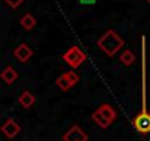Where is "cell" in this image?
Listing matches in <instances>:
<instances>
[{
  "instance_id": "cell-6",
  "label": "cell",
  "mask_w": 150,
  "mask_h": 141,
  "mask_svg": "<svg viewBox=\"0 0 150 141\" xmlns=\"http://www.w3.org/2000/svg\"><path fill=\"white\" fill-rule=\"evenodd\" d=\"M13 54H15V57H16L19 62H27V60L33 56V50L30 49L28 44L22 43V44H19V46L15 49Z\"/></svg>"
},
{
  "instance_id": "cell-7",
  "label": "cell",
  "mask_w": 150,
  "mask_h": 141,
  "mask_svg": "<svg viewBox=\"0 0 150 141\" xmlns=\"http://www.w3.org/2000/svg\"><path fill=\"white\" fill-rule=\"evenodd\" d=\"M18 102H19V104H21L22 107L30 109V107L35 103V96H34L33 93H30V91H24V93H21V96L18 97Z\"/></svg>"
},
{
  "instance_id": "cell-5",
  "label": "cell",
  "mask_w": 150,
  "mask_h": 141,
  "mask_svg": "<svg viewBox=\"0 0 150 141\" xmlns=\"http://www.w3.org/2000/svg\"><path fill=\"white\" fill-rule=\"evenodd\" d=\"M2 131H3V134H5L8 138H15V137L19 134L21 126H19L13 119H8V121L2 125Z\"/></svg>"
},
{
  "instance_id": "cell-9",
  "label": "cell",
  "mask_w": 150,
  "mask_h": 141,
  "mask_svg": "<svg viewBox=\"0 0 150 141\" xmlns=\"http://www.w3.org/2000/svg\"><path fill=\"white\" fill-rule=\"evenodd\" d=\"M97 110H99V112H100V113H102V115H103L110 123L116 119V112H115V109H113L110 104H102Z\"/></svg>"
},
{
  "instance_id": "cell-10",
  "label": "cell",
  "mask_w": 150,
  "mask_h": 141,
  "mask_svg": "<svg viewBox=\"0 0 150 141\" xmlns=\"http://www.w3.org/2000/svg\"><path fill=\"white\" fill-rule=\"evenodd\" d=\"M35 24H37V21H35V18L31 15V13H27V15H24L22 18H21V25L24 27V30H33L34 27H35Z\"/></svg>"
},
{
  "instance_id": "cell-17",
  "label": "cell",
  "mask_w": 150,
  "mask_h": 141,
  "mask_svg": "<svg viewBox=\"0 0 150 141\" xmlns=\"http://www.w3.org/2000/svg\"><path fill=\"white\" fill-rule=\"evenodd\" d=\"M146 2H147V3H150V0H146Z\"/></svg>"
},
{
  "instance_id": "cell-16",
  "label": "cell",
  "mask_w": 150,
  "mask_h": 141,
  "mask_svg": "<svg viewBox=\"0 0 150 141\" xmlns=\"http://www.w3.org/2000/svg\"><path fill=\"white\" fill-rule=\"evenodd\" d=\"M81 3H94V0H81Z\"/></svg>"
},
{
  "instance_id": "cell-11",
  "label": "cell",
  "mask_w": 150,
  "mask_h": 141,
  "mask_svg": "<svg viewBox=\"0 0 150 141\" xmlns=\"http://www.w3.org/2000/svg\"><path fill=\"white\" fill-rule=\"evenodd\" d=\"M56 85L62 90V91H68L69 88H72L74 85L71 84V81L68 80V77H66V74H62L57 80H56Z\"/></svg>"
},
{
  "instance_id": "cell-12",
  "label": "cell",
  "mask_w": 150,
  "mask_h": 141,
  "mask_svg": "<svg viewBox=\"0 0 150 141\" xmlns=\"http://www.w3.org/2000/svg\"><path fill=\"white\" fill-rule=\"evenodd\" d=\"M119 60H121L125 66H129V65H132V63H134L135 56H134V53H132V51L125 50V51H122V54L119 56Z\"/></svg>"
},
{
  "instance_id": "cell-13",
  "label": "cell",
  "mask_w": 150,
  "mask_h": 141,
  "mask_svg": "<svg viewBox=\"0 0 150 141\" xmlns=\"http://www.w3.org/2000/svg\"><path fill=\"white\" fill-rule=\"evenodd\" d=\"M93 119H94V122H96L100 128H108V126L110 125V122H109V121H108V119H106L99 110H96V112L93 113Z\"/></svg>"
},
{
  "instance_id": "cell-8",
  "label": "cell",
  "mask_w": 150,
  "mask_h": 141,
  "mask_svg": "<svg viewBox=\"0 0 150 141\" xmlns=\"http://www.w3.org/2000/svg\"><path fill=\"white\" fill-rule=\"evenodd\" d=\"M2 80L6 82V84H13L16 80H18V72L12 68V66H8L3 69V72H2Z\"/></svg>"
},
{
  "instance_id": "cell-2",
  "label": "cell",
  "mask_w": 150,
  "mask_h": 141,
  "mask_svg": "<svg viewBox=\"0 0 150 141\" xmlns=\"http://www.w3.org/2000/svg\"><path fill=\"white\" fill-rule=\"evenodd\" d=\"M86 59H87L86 53H84L80 47H77V46H72L71 49H68V51L63 53V60H65L71 68H74V69L78 68Z\"/></svg>"
},
{
  "instance_id": "cell-4",
  "label": "cell",
  "mask_w": 150,
  "mask_h": 141,
  "mask_svg": "<svg viewBox=\"0 0 150 141\" xmlns=\"http://www.w3.org/2000/svg\"><path fill=\"white\" fill-rule=\"evenodd\" d=\"M87 140H88L87 134L78 125L71 126L63 135V141H87Z\"/></svg>"
},
{
  "instance_id": "cell-3",
  "label": "cell",
  "mask_w": 150,
  "mask_h": 141,
  "mask_svg": "<svg viewBox=\"0 0 150 141\" xmlns=\"http://www.w3.org/2000/svg\"><path fill=\"white\" fill-rule=\"evenodd\" d=\"M132 126L135 128V131H138L140 134H147L150 132V113L147 110L140 112L134 119H132Z\"/></svg>"
},
{
  "instance_id": "cell-15",
  "label": "cell",
  "mask_w": 150,
  "mask_h": 141,
  "mask_svg": "<svg viewBox=\"0 0 150 141\" xmlns=\"http://www.w3.org/2000/svg\"><path fill=\"white\" fill-rule=\"evenodd\" d=\"M5 2H6V5L11 6L12 9H16V8H19V6L22 5L24 0H5Z\"/></svg>"
},
{
  "instance_id": "cell-1",
  "label": "cell",
  "mask_w": 150,
  "mask_h": 141,
  "mask_svg": "<svg viewBox=\"0 0 150 141\" xmlns=\"http://www.w3.org/2000/svg\"><path fill=\"white\" fill-rule=\"evenodd\" d=\"M97 46L99 49H102V51H105L108 56H115L124 46V40L113 31V30H109L106 31L97 41Z\"/></svg>"
},
{
  "instance_id": "cell-14",
  "label": "cell",
  "mask_w": 150,
  "mask_h": 141,
  "mask_svg": "<svg viewBox=\"0 0 150 141\" xmlns=\"http://www.w3.org/2000/svg\"><path fill=\"white\" fill-rule=\"evenodd\" d=\"M66 74V77H68V80L71 81V84L72 85H75V84H77L78 82V80H80V77L77 75V74H75L74 72V70H69V72H65Z\"/></svg>"
}]
</instances>
